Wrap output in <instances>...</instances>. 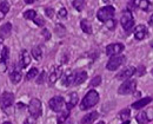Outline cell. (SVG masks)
I'll return each mask as SVG.
<instances>
[{"instance_id": "cell-1", "label": "cell", "mask_w": 153, "mask_h": 124, "mask_svg": "<svg viewBox=\"0 0 153 124\" xmlns=\"http://www.w3.org/2000/svg\"><path fill=\"white\" fill-rule=\"evenodd\" d=\"M99 102V93L97 92L96 90H90L85 97L82 98L81 103H80V109L86 111L88 109H92L93 106H96Z\"/></svg>"}, {"instance_id": "cell-2", "label": "cell", "mask_w": 153, "mask_h": 124, "mask_svg": "<svg viewBox=\"0 0 153 124\" xmlns=\"http://www.w3.org/2000/svg\"><path fill=\"white\" fill-rule=\"evenodd\" d=\"M115 14V10L113 6H105V7H101L98 13H97V17L98 19L101 21V22H106V21L113 19Z\"/></svg>"}, {"instance_id": "cell-3", "label": "cell", "mask_w": 153, "mask_h": 124, "mask_svg": "<svg viewBox=\"0 0 153 124\" xmlns=\"http://www.w3.org/2000/svg\"><path fill=\"white\" fill-rule=\"evenodd\" d=\"M120 22H121V26L126 31V33H130L132 27L134 25V19H133V16L131 13L130 10L127 11H124L123 14H121V19H120Z\"/></svg>"}, {"instance_id": "cell-4", "label": "cell", "mask_w": 153, "mask_h": 124, "mask_svg": "<svg viewBox=\"0 0 153 124\" xmlns=\"http://www.w3.org/2000/svg\"><path fill=\"white\" fill-rule=\"evenodd\" d=\"M135 87H137V82L134 79H126L118 89V93L119 95H130L135 90Z\"/></svg>"}, {"instance_id": "cell-5", "label": "cell", "mask_w": 153, "mask_h": 124, "mask_svg": "<svg viewBox=\"0 0 153 124\" xmlns=\"http://www.w3.org/2000/svg\"><path fill=\"white\" fill-rule=\"evenodd\" d=\"M125 61H126L125 56H113L110 58V61L106 64V69L110 71H115L125 63Z\"/></svg>"}, {"instance_id": "cell-6", "label": "cell", "mask_w": 153, "mask_h": 124, "mask_svg": "<svg viewBox=\"0 0 153 124\" xmlns=\"http://www.w3.org/2000/svg\"><path fill=\"white\" fill-rule=\"evenodd\" d=\"M28 111L31 114L32 117L38 118L39 116L42 112V106H41V102L39 101L38 98H33L31 99V102L28 104Z\"/></svg>"}, {"instance_id": "cell-7", "label": "cell", "mask_w": 153, "mask_h": 124, "mask_svg": "<svg viewBox=\"0 0 153 124\" xmlns=\"http://www.w3.org/2000/svg\"><path fill=\"white\" fill-rule=\"evenodd\" d=\"M48 105H50V108H51L52 111L60 112L64 109V106H65V99L61 96H56V97H53V98L50 99Z\"/></svg>"}, {"instance_id": "cell-8", "label": "cell", "mask_w": 153, "mask_h": 124, "mask_svg": "<svg viewBox=\"0 0 153 124\" xmlns=\"http://www.w3.org/2000/svg\"><path fill=\"white\" fill-rule=\"evenodd\" d=\"M124 49H125V46H124V44H121V43L110 44V45H107V47H106V55L110 56V57L118 56V55H120V53L124 51Z\"/></svg>"}, {"instance_id": "cell-9", "label": "cell", "mask_w": 153, "mask_h": 124, "mask_svg": "<svg viewBox=\"0 0 153 124\" xmlns=\"http://www.w3.org/2000/svg\"><path fill=\"white\" fill-rule=\"evenodd\" d=\"M14 102V95L11 92H4L1 96V106L4 110L11 108Z\"/></svg>"}, {"instance_id": "cell-10", "label": "cell", "mask_w": 153, "mask_h": 124, "mask_svg": "<svg viewBox=\"0 0 153 124\" xmlns=\"http://www.w3.org/2000/svg\"><path fill=\"white\" fill-rule=\"evenodd\" d=\"M135 67L134 66H128V67H125L124 70H121L118 75H117V79L119 81H124V79H130V77H132L134 73H135Z\"/></svg>"}, {"instance_id": "cell-11", "label": "cell", "mask_w": 153, "mask_h": 124, "mask_svg": "<svg viewBox=\"0 0 153 124\" xmlns=\"http://www.w3.org/2000/svg\"><path fill=\"white\" fill-rule=\"evenodd\" d=\"M147 36V27L145 25H138L134 30V38L137 40H143Z\"/></svg>"}, {"instance_id": "cell-12", "label": "cell", "mask_w": 153, "mask_h": 124, "mask_svg": "<svg viewBox=\"0 0 153 124\" xmlns=\"http://www.w3.org/2000/svg\"><path fill=\"white\" fill-rule=\"evenodd\" d=\"M30 63H31V56H30V53H28L26 50L21 51L20 57H19L20 69H25L26 66H28V65H30Z\"/></svg>"}, {"instance_id": "cell-13", "label": "cell", "mask_w": 153, "mask_h": 124, "mask_svg": "<svg viewBox=\"0 0 153 124\" xmlns=\"http://www.w3.org/2000/svg\"><path fill=\"white\" fill-rule=\"evenodd\" d=\"M12 33V24L11 22H5L0 27V38L1 39H7Z\"/></svg>"}, {"instance_id": "cell-14", "label": "cell", "mask_w": 153, "mask_h": 124, "mask_svg": "<svg viewBox=\"0 0 153 124\" xmlns=\"http://www.w3.org/2000/svg\"><path fill=\"white\" fill-rule=\"evenodd\" d=\"M61 75H62V70H61V67H60V66H56V67L52 70V72L50 73V77H48V82H50V84L53 85V84L61 77Z\"/></svg>"}, {"instance_id": "cell-15", "label": "cell", "mask_w": 153, "mask_h": 124, "mask_svg": "<svg viewBox=\"0 0 153 124\" xmlns=\"http://www.w3.org/2000/svg\"><path fill=\"white\" fill-rule=\"evenodd\" d=\"M99 117V114L97 112V111H93V112H90V114H87V115H85L82 118H81V121H80V123L81 124H92L94 121H96L97 118Z\"/></svg>"}, {"instance_id": "cell-16", "label": "cell", "mask_w": 153, "mask_h": 124, "mask_svg": "<svg viewBox=\"0 0 153 124\" xmlns=\"http://www.w3.org/2000/svg\"><path fill=\"white\" fill-rule=\"evenodd\" d=\"M151 102H152V98H151V97H145V98H141V99L134 102V103L132 104V108L135 109V110H139V109H143V108H145L146 105H149Z\"/></svg>"}, {"instance_id": "cell-17", "label": "cell", "mask_w": 153, "mask_h": 124, "mask_svg": "<svg viewBox=\"0 0 153 124\" xmlns=\"http://www.w3.org/2000/svg\"><path fill=\"white\" fill-rule=\"evenodd\" d=\"M10 11V4L7 2V0H1L0 1V20H2L6 14Z\"/></svg>"}, {"instance_id": "cell-18", "label": "cell", "mask_w": 153, "mask_h": 124, "mask_svg": "<svg viewBox=\"0 0 153 124\" xmlns=\"http://www.w3.org/2000/svg\"><path fill=\"white\" fill-rule=\"evenodd\" d=\"M87 79V73L85 71H80V72H76V76H74V82L73 85H80Z\"/></svg>"}, {"instance_id": "cell-19", "label": "cell", "mask_w": 153, "mask_h": 124, "mask_svg": "<svg viewBox=\"0 0 153 124\" xmlns=\"http://www.w3.org/2000/svg\"><path fill=\"white\" fill-rule=\"evenodd\" d=\"M78 99H79V98H78V93H76V92H72V93L70 95L68 102H67V104H66L67 110H72L76 104H78Z\"/></svg>"}, {"instance_id": "cell-20", "label": "cell", "mask_w": 153, "mask_h": 124, "mask_svg": "<svg viewBox=\"0 0 153 124\" xmlns=\"http://www.w3.org/2000/svg\"><path fill=\"white\" fill-rule=\"evenodd\" d=\"M10 78H11V82L13 83V84H18V83L21 81V78H22V76H21V72H20L19 70L14 69V70L11 72V75H10Z\"/></svg>"}, {"instance_id": "cell-21", "label": "cell", "mask_w": 153, "mask_h": 124, "mask_svg": "<svg viewBox=\"0 0 153 124\" xmlns=\"http://www.w3.org/2000/svg\"><path fill=\"white\" fill-rule=\"evenodd\" d=\"M80 27H81V30L85 33H87V34H91L92 33V25L88 22V20L82 19V20L80 21Z\"/></svg>"}, {"instance_id": "cell-22", "label": "cell", "mask_w": 153, "mask_h": 124, "mask_svg": "<svg viewBox=\"0 0 153 124\" xmlns=\"http://www.w3.org/2000/svg\"><path fill=\"white\" fill-rule=\"evenodd\" d=\"M74 76H76V73H67L65 77H62V84H64L65 86H71V85H73Z\"/></svg>"}, {"instance_id": "cell-23", "label": "cell", "mask_w": 153, "mask_h": 124, "mask_svg": "<svg viewBox=\"0 0 153 124\" xmlns=\"http://www.w3.org/2000/svg\"><path fill=\"white\" fill-rule=\"evenodd\" d=\"M138 7L145 12L150 11L151 8V1L150 0H139V4H138Z\"/></svg>"}, {"instance_id": "cell-24", "label": "cell", "mask_w": 153, "mask_h": 124, "mask_svg": "<svg viewBox=\"0 0 153 124\" xmlns=\"http://www.w3.org/2000/svg\"><path fill=\"white\" fill-rule=\"evenodd\" d=\"M68 116H70V110H67V109H66V111H62V112L58 116L57 123L58 124H65L66 120L68 118Z\"/></svg>"}, {"instance_id": "cell-25", "label": "cell", "mask_w": 153, "mask_h": 124, "mask_svg": "<svg viewBox=\"0 0 153 124\" xmlns=\"http://www.w3.org/2000/svg\"><path fill=\"white\" fill-rule=\"evenodd\" d=\"M86 2L87 0H73V7L76 8V11H82L86 6Z\"/></svg>"}, {"instance_id": "cell-26", "label": "cell", "mask_w": 153, "mask_h": 124, "mask_svg": "<svg viewBox=\"0 0 153 124\" xmlns=\"http://www.w3.org/2000/svg\"><path fill=\"white\" fill-rule=\"evenodd\" d=\"M135 120H137V122H138L139 124H145V123H147V122H149V117H147V115H146V112H145V111L139 112V114L137 115Z\"/></svg>"}, {"instance_id": "cell-27", "label": "cell", "mask_w": 153, "mask_h": 124, "mask_svg": "<svg viewBox=\"0 0 153 124\" xmlns=\"http://www.w3.org/2000/svg\"><path fill=\"white\" fill-rule=\"evenodd\" d=\"M32 56L36 61H40L42 58V51H41L40 46H36V47L32 49Z\"/></svg>"}, {"instance_id": "cell-28", "label": "cell", "mask_w": 153, "mask_h": 124, "mask_svg": "<svg viewBox=\"0 0 153 124\" xmlns=\"http://www.w3.org/2000/svg\"><path fill=\"white\" fill-rule=\"evenodd\" d=\"M38 69L37 67H32L28 72H27V75H26V81H32V79H34L36 77H38Z\"/></svg>"}, {"instance_id": "cell-29", "label": "cell", "mask_w": 153, "mask_h": 124, "mask_svg": "<svg viewBox=\"0 0 153 124\" xmlns=\"http://www.w3.org/2000/svg\"><path fill=\"white\" fill-rule=\"evenodd\" d=\"M130 116H131V111L130 109H124L119 112V118L121 121H128L130 120Z\"/></svg>"}, {"instance_id": "cell-30", "label": "cell", "mask_w": 153, "mask_h": 124, "mask_svg": "<svg viewBox=\"0 0 153 124\" xmlns=\"http://www.w3.org/2000/svg\"><path fill=\"white\" fill-rule=\"evenodd\" d=\"M8 58H10V49L7 46H4L1 51V62L7 63Z\"/></svg>"}, {"instance_id": "cell-31", "label": "cell", "mask_w": 153, "mask_h": 124, "mask_svg": "<svg viewBox=\"0 0 153 124\" xmlns=\"http://www.w3.org/2000/svg\"><path fill=\"white\" fill-rule=\"evenodd\" d=\"M36 17H37V12L34 10H27L24 13V18L27 19V20H33Z\"/></svg>"}, {"instance_id": "cell-32", "label": "cell", "mask_w": 153, "mask_h": 124, "mask_svg": "<svg viewBox=\"0 0 153 124\" xmlns=\"http://www.w3.org/2000/svg\"><path fill=\"white\" fill-rule=\"evenodd\" d=\"M56 33H57L59 37L65 36V33H66V28H65V26L61 25V24H57V25H56Z\"/></svg>"}, {"instance_id": "cell-33", "label": "cell", "mask_w": 153, "mask_h": 124, "mask_svg": "<svg viewBox=\"0 0 153 124\" xmlns=\"http://www.w3.org/2000/svg\"><path fill=\"white\" fill-rule=\"evenodd\" d=\"M101 84V77L100 76H96L91 83H90V86H92V87H94V86H98V85H100Z\"/></svg>"}, {"instance_id": "cell-34", "label": "cell", "mask_w": 153, "mask_h": 124, "mask_svg": "<svg viewBox=\"0 0 153 124\" xmlns=\"http://www.w3.org/2000/svg\"><path fill=\"white\" fill-rule=\"evenodd\" d=\"M58 16H59V18H66L67 17V10L65 7H61L58 11Z\"/></svg>"}, {"instance_id": "cell-35", "label": "cell", "mask_w": 153, "mask_h": 124, "mask_svg": "<svg viewBox=\"0 0 153 124\" xmlns=\"http://www.w3.org/2000/svg\"><path fill=\"white\" fill-rule=\"evenodd\" d=\"M138 4H139L138 0H130V1H128V8H130V11L137 8V7H138Z\"/></svg>"}, {"instance_id": "cell-36", "label": "cell", "mask_w": 153, "mask_h": 124, "mask_svg": "<svg viewBox=\"0 0 153 124\" xmlns=\"http://www.w3.org/2000/svg\"><path fill=\"white\" fill-rule=\"evenodd\" d=\"M41 34H42V37H44L46 40H50V39H51V33H50V31H48L47 28H44V30L41 31Z\"/></svg>"}, {"instance_id": "cell-37", "label": "cell", "mask_w": 153, "mask_h": 124, "mask_svg": "<svg viewBox=\"0 0 153 124\" xmlns=\"http://www.w3.org/2000/svg\"><path fill=\"white\" fill-rule=\"evenodd\" d=\"M105 24H106V26H107V28H108V30H114V27H115V20L114 19H111V20L106 21Z\"/></svg>"}, {"instance_id": "cell-38", "label": "cell", "mask_w": 153, "mask_h": 124, "mask_svg": "<svg viewBox=\"0 0 153 124\" xmlns=\"http://www.w3.org/2000/svg\"><path fill=\"white\" fill-rule=\"evenodd\" d=\"M45 77H46V73H45V71H42L38 76V78H37V83L38 84H42L44 81H45Z\"/></svg>"}, {"instance_id": "cell-39", "label": "cell", "mask_w": 153, "mask_h": 124, "mask_svg": "<svg viewBox=\"0 0 153 124\" xmlns=\"http://www.w3.org/2000/svg\"><path fill=\"white\" fill-rule=\"evenodd\" d=\"M33 21H34L38 26H44V25H45V20H44L41 17H36V18L33 19Z\"/></svg>"}, {"instance_id": "cell-40", "label": "cell", "mask_w": 153, "mask_h": 124, "mask_svg": "<svg viewBox=\"0 0 153 124\" xmlns=\"http://www.w3.org/2000/svg\"><path fill=\"white\" fill-rule=\"evenodd\" d=\"M22 124H36V118L32 117V116H30V117H27V118L24 121Z\"/></svg>"}, {"instance_id": "cell-41", "label": "cell", "mask_w": 153, "mask_h": 124, "mask_svg": "<svg viewBox=\"0 0 153 124\" xmlns=\"http://www.w3.org/2000/svg\"><path fill=\"white\" fill-rule=\"evenodd\" d=\"M45 13H46V16L50 17V18H52V17L54 16V11H53L52 8H46V10H45Z\"/></svg>"}, {"instance_id": "cell-42", "label": "cell", "mask_w": 153, "mask_h": 124, "mask_svg": "<svg viewBox=\"0 0 153 124\" xmlns=\"http://www.w3.org/2000/svg\"><path fill=\"white\" fill-rule=\"evenodd\" d=\"M135 72H137V73L139 75V77H140V76H143V75L145 73V67H144V66H139V69L135 70Z\"/></svg>"}, {"instance_id": "cell-43", "label": "cell", "mask_w": 153, "mask_h": 124, "mask_svg": "<svg viewBox=\"0 0 153 124\" xmlns=\"http://www.w3.org/2000/svg\"><path fill=\"white\" fill-rule=\"evenodd\" d=\"M6 69H7V67H6V63L0 62V71H1V72H2V71L5 72V71H6Z\"/></svg>"}, {"instance_id": "cell-44", "label": "cell", "mask_w": 153, "mask_h": 124, "mask_svg": "<svg viewBox=\"0 0 153 124\" xmlns=\"http://www.w3.org/2000/svg\"><path fill=\"white\" fill-rule=\"evenodd\" d=\"M37 0H25V2L26 4H33V2H36Z\"/></svg>"}, {"instance_id": "cell-45", "label": "cell", "mask_w": 153, "mask_h": 124, "mask_svg": "<svg viewBox=\"0 0 153 124\" xmlns=\"http://www.w3.org/2000/svg\"><path fill=\"white\" fill-rule=\"evenodd\" d=\"M149 24H150L151 26H153V14L151 16V18H150V20H149Z\"/></svg>"}, {"instance_id": "cell-46", "label": "cell", "mask_w": 153, "mask_h": 124, "mask_svg": "<svg viewBox=\"0 0 153 124\" xmlns=\"http://www.w3.org/2000/svg\"><path fill=\"white\" fill-rule=\"evenodd\" d=\"M18 108H19V109H21V108H22V109H24V108H25V104L19 103V104H18Z\"/></svg>"}, {"instance_id": "cell-47", "label": "cell", "mask_w": 153, "mask_h": 124, "mask_svg": "<svg viewBox=\"0 0 153 124\" xmlns=\"http://www.w3.org/2000/svg\"><path fill=\"white\" fill-rule=\"evenodd\" d=\"M104 2H112V1H114V0H102Z\"/></svg>"}, {"instance_id": "cell-48", "label": "cell", "mask_w": 153, "mask_h": 124, "mask_svg": "<svg viewBox=\"0 0 153 124\" xmlns=\"http://www.w3.org/2000/svg\"><path fill=\"white\" fill-rule=\"evenodd\" d=\"M123 124H130V121H124V123Z\"/></svg>"}, {"instance_id": "cell-49", "label": "cell", "mask_w": 153, "mask_h": 124, "mask_svg": "<svg viewBox=\"0 0 153 124\" xmlns=\"http://www.w3.org/2000/svg\"><path fill=\"white\" fill-rule=\"evenodd\" d=\"M2 124H12V123H11V122H8V121H7V122H4V123H2Z\"/></svg>"}, {"instance_id": "cell-50", "label": "cell", "mask_w": 153, "mask_h": 124, "mask_svg": "<svg viewBox=\"0 0 153 124\" xmlns=\"http://www.w3.org/2000/svg\"><path fill=\"white\" fill-rule=\"evenodd\" d=\"M98 124H105V122H102V121H101V122H99Z\"/></svg>"}, {"instance_id": "cell-51", "label": "cell", "mask_w": 153, "mask_h": 124, "mask_svg": "<svg viewBox=\"0 0 153 124\" xmlns=\"http://www.w3.org/2000/svg\"><path fill=\"white\" fill-rule=\"evenodd\" d=\"M152 47H153V43H152Z\"/></svg>"}, {"instance_id": "cell-52", "label": "cell", "mask_w": 153, "mask_h": 124, "mask_svg": "<svg viewBox=\"0 0 153 124\" xmlns=\"http://www.w3.org/2000/svg\"><path fill=\"white\" fill-rule=\"evenodd\" d=\"M152 73H153V71H152Z\"/></svg>"}]
</instances>
